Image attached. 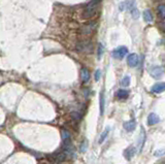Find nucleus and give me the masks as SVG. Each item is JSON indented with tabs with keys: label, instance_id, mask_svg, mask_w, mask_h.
Returning a JSON list of instances; mask_svg holds the SVG:
<instances>
[{
	"label": "nucleus",
	"instance_id": "nucleus-5",
	"mask_svg": "<svg viewBox=\"0 0 165 164\" xmlns=\"http://www.w3.org/2000/svg\"><path fill=\"white\" fill-rule=\"evenodd\" d=\"M127 53H128V49L126 47H119L112 51V57H114L115 59L122 60L123 58L127 55Z\"/></svg>",
	"mask_w": 165,
	"mask_h": 164
},
{
	"label": "nucleus",
	"instance_id": "nucleus-11",
	"mask_svg": "<svg viewBox=\"0 0 165 164\" xmlns=\"http://www.w3.org/2000/svg\"><path fill=\"white\" fill-rule=\"evenodd\" d=\"M135 127H136V121L135 120H130L124 123V128L127 132H132L135 129Z\"/></svg>",
	"mask_w": 165,
	"mask_h": 164
},
{
	"label": "nucleus",
	"instance_id": "nucleus-18",
	"mask_svg": "<svg viewBox=\"0 0 165 164\" xmlns=\"http://www.w3.org/2000/svg\"><path fill=\"white\" fill-rule=\"evenodd\" d=\"M61 136H62V140L63 141L70 140V133L66 129H62V130H61Z\"/></svg>",
	"mask_w": 165,
	"mask_h": 164
},
{
	"label": "nucleus",
	"instance_id": "nucleus-25",
	"mask_svg": "<svg viewBox=\"0 0 165 164\" xmlns=\"http://www.w3.org/2000/svg\"><path fill=\"white\" fill-rule=\"evenodd\" d=\"M100 73H101V71H100V70H96V73H95V80H96V81H99Z\"/></svg>",
	"mask_w": 165,
	"mask_h": 164
},
{
	"label": "nucleus",
	"instance_id": "nucleus-1",
	"mask_svg": "<svg viewBox=\"0 0 165 164\" xmlns=\"http://www.w3.org/2000/svg\"><path fill=\"white\" fill-rule=\"evenodd\" d=\"M101 1L102 0H91L82 11L80 17L83 20H90V19L94 18L98 12V8Z\"/></svg>",
	"mask_w": 165,
	"mask_h": 164
},
{
	"label": "nucleus",
	"instance_id": "nucleus-13",
	"mask_svg": "<svg viewBox=\"0 0 165 164\" xmlns=\"http://www.w3.org/2000/svg\"><path fill=\"white\" fill-rule=\"evenodd\" d=\"M116 96H117V98L120 99V100H124V99H127L128 96H129V91L125 89H120L118 90V92L116 93Z\"/></svg>",
	"mask_w": 165,
	"mask_h": 164
},
{
	"label": "nucleus",
	"instance_id": "nucleus-8",
	"mask_svg": "<svg viewBox=\"0 0 165 164\" xmlns=\"http://www.w3.org/2000/svg\"><path fill=\"white\" fill-rule=\"evenodd\" d=\"M151 91L153 93H156V94H160L165 91V82L163 83H157L151 88Z\"/></svg>",
	"mask_w": 165,
	"mask_h": 164
},
{
	"label": "nucleus",
	"instance_id": "nucleus-23",
	"mask_svg": "<svg viewBox=\"0 0 165 164\" xmlns=\"http://www.w3.org/2000/svg\"><path fill=\"white\" fill-rule=\"evenodd\" d=\"M103 50H104V48H103V46L101 43L98 44V53H97V56H98V59H100L101 58V56L103 55Z\"/></svg>",
	"mask_w": 165,
	"mask_h": 164
},
{
	"label": "nucleus",
	"instance_id": "nucleus-21",
	"mask_svg": "<svg viewBox=\"0 0 165 164\" xmlns=\"http://www.w3.org/2000/svg\"><path fill=\"white\" fill-rule=\"evenodd\" d=\"M121 85L123 87H128L129 85H130V76H128V75L124 76L123 80L121 81Z\"/></svg>",
	"mask_w": 165,
	"mask_h": 164
},
{
	"label": "nucleus",
	"instance_id": "nucleus-22",
	"mask_svg": "<svg viewBox=\"0 0 165 164\" xmlns=\"http://www.w3.org/2000/svg\"><path fill=\"white\" fill-rule=\"evenodd\" d=\"M71 118H72V120L73 121H77L79 122L80 119H82V116H80L79 112H71Z\"/></svg>",
	"mask_w": 165,
	"mask_h": 164
},
{
	"label": "nucleus",
	"instance_id": "nucleus-15",
	"mask_svg": "<svg viewBox=\"0 0 165 164\" xmlns=\"http://www.w3.org/2000/svg\"><path fill=\"white\" fill-rule=\"evenodd\" d=\"M144 140H145V132L144 130V128H141V131H140V139H138V148H140V152L141 151V149L144 148Z\"/></svg>",
	"mask_w": 165,
	"mask_h": 164
},
{
	"label": "nucleus",
	"instance_id": "nucleus-14",
	"mask_svg": "<svg viewBox=\"0 0 165 164\" xmlns=\"http://www.w3.org/2000/svg\"><path fill=\"white\" fill-rule=\"evenodd\" d=\"M99 103H100V115L104 114V107H105V98H104V92L100 93V98H99Z\"/></svg>",
	"mask_w": 165,
	"mask_h": 164
},
{
	"label": "nucleus",
	"instance_id": "nucleus-19",
	"mask_svg": "<svg viewBox=\"0 0 165 164\" xmlns=\"http://www.w3.org/2000/svg\"><path fill=\"white\" fill-rule=\"evenodd\" d=\"M157 11H158V16H159L160 18L165 19V5H159V6H158Z\"/></svg>",
	"mask_w": 165,
	"mask_h": 164
},
{
	"label": "nucleus",
	"instance_id": "nucleus-26",
	"mask_svg": "<svg viewBox=\"0 0 165 164\" xmlns=\"http://www.w3.org/2000/svg\"><path fill=\"white\" fill-rule=\"evenodd\" d=\"M162 153H165V150H162V151H157V152H155V156H162L163 154Z\"/></svg>",
	"mask_w": 165,
	"mask_h": 164
},
{
	"label": "nucleus",
	"instance_id": "nucleus-7",
	"mask_svg": "<svg viewBox=\"0 0 165 164\" xmlns=\"http://www.w3.org/2000/svg\"><path fill=\"white\" fill-rule=\"evenodd\" d=\"M140 62V58H138L137 54H130L127 57V63L130 67H136Z\"/></svg>",
	"mask_w": 165,
	"mask_h": 164
},
{
	"label": "nucleus",
	"instance_id": "nucleus-17",
	"mask_svg": "<svg viewBox=\"0 0 165 164\" xmlns=\"http://www.w3.org/2000/svg\"><path fill=\"white\" fill-rule=\"evenodd\" d=\"M108 132H109V128L108 127H106L105 128V130L103 131V132L100 134V137H99V140H98V143L101 144L103 141L105 140V138H106V136H108Z\"/></svg>",
	"mask_w": 165,
	"mask_h": 164
},
{
	"label": "nucleus",
	"instance_id": "nucleus-12",
	"mask_svg": "<svg viewBox=\"0 0 165 164\" xmlns=\"http://www.w3.org/2000/svg\"><path fill=\"white\" fill-rule=\"evenodd\" d=\"M135 155V148L133 146H130V147H128L127 149L125 150V152H124V156H125V158L127 159V160H131V158Z\"/></svg>",
	"mask_w": 165,
	"mask_h": 164
},
{
	"label": "nucleus",
	"instance_id": "nucleus-16",
	"mask_svg": "<svg viewBox=\"0 0 165 164\" xmlns=\"http://www.w3.org/2000/svg\"><path fill=\"white\" fill-rule=\"evenodd\" d=\"M144 19L145 22H148V23H151V22H153V16H152L151 11L147 9V11H144Z\"/></svg>",
	"mask_w": 165,
	"mask_h": 164
},
{
	"label": "nucleus",
	"instance_id": "nucleus-6",
	"mask_svg": "<svg viewBox=\"0 0 165 164\" xmlns=\"http://www.w3.org/2000/svg\"><path fill=\"white\" fill-rule=\"evenodd\" d=\"M150 75L153 76L154 79H160L162 78V75H164V69L161 66H153L150 69Z\"/></svg>",
	"mask_w": 165,
	"mask_h": 164
},
{
	"label": "nucleus",
	"instance_id": "nucleus-24",
	"mask_svg": "<svg viewBox=\"0 0 165 164\" xmlns=\"http://www.w3.org/2000/svg\"><path fill=\"white\" fill-rule=\"evenodd\" d=\"M87 146H88V140L84 139L83 144H82V149H80V151H82V152H85V151H87V148H88Z\"/></svg>",
	"mask_w": 165,
	"mask_h": 164
},
{
	"label": "nucleus",
	"instance_id": "nucleus-4",
	"mask_svg": "<svg viewBox=\"0 0 165 164\" xmlns=\"http://www.w3.org/2000/svg\"><path fill=\"white\" fill-rule=\"evenodd\" d=\"M67 158V153L65 151H62V152H56L51 154L50 156H48V159L51 160L52 162H57V163H61L63 161H65Z\"/></svg>",
	"mask_w": 165,
	"mask_h": 164
},
{
	"label": "nucleus",
	"instance_id": "nucleus-20",
	"mask_svg": "<svg viewBox=\"0 0 165 164\" xmlns=\"http://www.w3.org/2000/svg\"><path fill=\"white\" fill-rule=\"evenodd\" d=\"M130 12H131V15H132V17H133L134 19H137L138 17H140V12H138V11H137V8L135 7L134 6V4H132V6L130 8Z\"/></svg>",
	"mask_w": 165,
	"mask_h": 164
},
{
	"label": "nucleus",
	"instance_id": "nucleus-9",
	"mask_svg": "<svg viewBox=\"0 0 165 164\" xmlns=\"http://www.w3.org/2000/svg\"><path fill=\"white\" fill-rule=\"evenodd\" d=\"M160 122V118L159 116L157 114H155V112H151L150 115H149L148 117V124L150 125V126H153V125H156Z\"/></svg>",
	"mask_w": 165,
	"mask_h": 164
},
{
	"label": "nucleus",
	"instance_id": "nucleus-3",
	"mask_svg": "<svg viewBox=\"0 0 165 164\" xmlns=\"http://www.w3.org/2000/svg\"><path fill=\"white\" fill-rule=\"evenodd\" d=\"M97 29V22H90V23L84 25L83 27H80V35L85 37H89L95 33Z\"/></svg>",
	"mask_w": 165,
	"mask_h": 164
},
{
	"label": "nucleus",
	"instance_id": "nucleus-2",
	"mask_svg": "<svg viewBox=\"0 0 165 164\" xmlns=\"http://www.w3.org/2000/svg\"><path fill=\"white\" fill-rule=\"evenodd\" d=\"M76 50L77 53L82 54H92L93 50H94V44L91 40H82L79 41L76 46Z\"/></svg>",
	"mask_w": 165,
	"mask_h": 164
},
{
	"label": "nucleus",
	"instance_id": "nucleus-10",
	"mask_svg": "<svg viewBox=\"0 0 165 164\" xmlns=\"http://www.w3.org/2000/svg\"><path fill=\"white\" fill-rule=\"evenodd\" d=\"M90 78H91V75H90V71L88 70V68L83 67V68L80 69V79H82V82L84 84L88 83Z\"/></svg>",
	"mask_w": 165,
	"mask_h": 164
}]
</instances>
